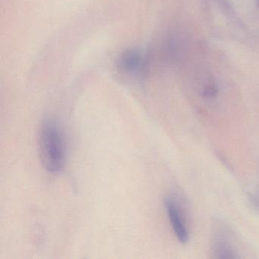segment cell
<instances>
[{
    "mask_svg": "<svg viewBox=\"0 0 259 259\" xmlns=\"http://www.w3.org/2000/svg\"><path fill=\"white\" fill-rule=\"evenodd\" d=\"M143 56L139 51H128L121 58V66L127 72L137 73L143 67Z\"/></svg>",
    "mask_w": 259,
    "mask_h": 259,
    "instance_id": "3",
    "label": "cell"
},
{
    "mask_svg": "<svg viewBox=\"0 0 259 259\" xmlns=\"http://www.w3.org/2000/svg\"><path fill=\"white\" fill-rule=\"evenodd\" d=\"M218 93V89L215 85H209L204 89V95L207 98H213Z\"/></svg>",
    "mask_w": 259,
    "mask_h": 259,
    "instance_id": "4",
    "label": "cell"
},
{
    "mask_svg": "<svg viewBox=\"0 0 259 259\" xmlns=\"http://www.w3.org/2000/svg\"><path fill=\"white\" fill-rule=\"evenodd\" d=\"M38 154L42 166L51 174H59L66 165V147L60 125L51 117L45 118L38 134Z\"/></svg>",
    "mask_w": 259,
    "mask_h": 259,
    "instance_id": "1",
    "label": "cell"
},
{
    "mask_svg": "<svg viewBox=\"0 0 259 259\" xmlns=\"http://www.w3.org/2000/svg\"><path fill=\"white\" fill-rule=\"evenodd\" d=\"M164 205L177 239L182 243H186L189 240V232L177 203L172 198H166Z\"/></svg>",
    "mask_w": 259,
    "mask_h": 259,
    "instance_id": "2",
    "label": "cell"
}]
</instances>
